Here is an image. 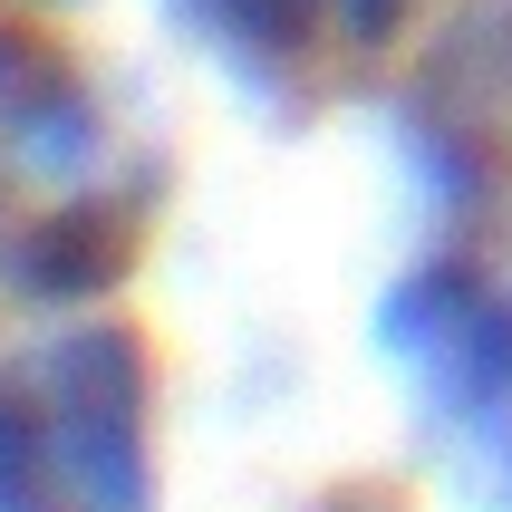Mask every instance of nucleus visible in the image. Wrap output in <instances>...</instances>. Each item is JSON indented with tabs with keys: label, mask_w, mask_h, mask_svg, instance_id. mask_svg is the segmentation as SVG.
Segmentation results:
<instances>
[{
	"label": "nucleus",
	"mask_w": 512,
	"mask_h": 512,
	"mask_svg": "<svg viewBox=\"0 0 512 512\" xmlns=\"http://www.w3.org/2000/svg\"><path fill=\"white\" fill-rule=\"evenodd\" d=\"M416 0H184V20L252 78H290V68H329V58H368L397 39Z\"/></svg>",
	"instance_id": "obj_4"
},
{
	"label": "nucleus",
	"mask_w": 512,
	"mask_h": 512,
	"mask_svg": "<svg viewBox=\"0 0 512 512\" xmlns=\"http://www.w3.org/2000/svg\"><path fill=\"white\" fill-rule=\"evenodd\" d=\"M0 512H155V368L116 319L0 358Z\"/></svg>",
	"instance_id": "obj_2"
},
{
	"label": "nucleus",
	"mask_w": 512,
	"mask_h": 512,
	"mask_svg": "<svg viewBox=\"0 0 512 512\" xmlns=\"http://www.w3.org/2000/svg\"><path fill=\"white\" fill-rule=\"evenodd\" d=\"M145 203L116 184V126L68 49L0 29V281L87 300L136 261Z\"/></svg>",
	"instance_id": "obj_1"
},
{
	"label": "nucleus",
	"mask_w": 512,
	"mask_h": 512,
	"mask_svg": "<svg viewBox=\"0 0 512 512\" xmlns=\"http://www.w3.org/2000/svg\"><path fill=\"white\" fill-rule=\"evenodd\" d=\"M377 339L397 358L416 426L484 512H512V290L464 261H426L387 290Z\"/></svg>",
	"instance_id": "obj_3"
}]
</instances>
